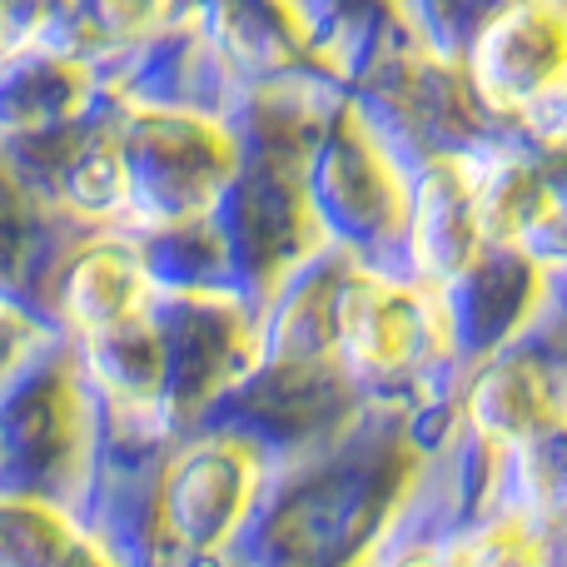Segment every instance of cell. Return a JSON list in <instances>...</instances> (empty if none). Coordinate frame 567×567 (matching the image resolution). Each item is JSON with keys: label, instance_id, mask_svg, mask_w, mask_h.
<instances>
[{"label": "cell", "instance_id": "cell-1", "mask_svg": "<svg viewBox=\"0 0 567 567\" xmlns=\"http://www.w3.org/2000/svg\"><path fill=\"white\" fill-rule=\"evenodd\" d=\"M488 45L513 50L508 65H493V80H483V90L493 85V95H538L543 85H553L563 65V30H558V10H518L508 16L498 30H493Z\"/></svg>", "mask_w": 567, "mask_h": 567}, {"label": "cell", "instance_id": "cell-2", "mask_svg": "<svg viewBox=\"0 0 567 567\" xmlns=\"http://www.w3.org/2000/svg\"><path fill=\"white\" fill-rule=\"evenodd\" d=\"M343 329H349V343L359 349V359L403 363L413 349V333H419V309H413V299L403 289L363 284L349 299V309H343Z\"/></svg>", "mask_w": 567, "mask_h": 567}, {"label": "cell", "instance_id": "cell-3", "mask_svg": "<svg viewBox=\"0 0 567 567\" xmlns=\"http://www.w3.org/2000/svg\"><path fill=\"white\" fill-rule=\"evenodd\" d=\"M75 299H80V313L95 323L125 319L130 303H135V269L120 255H95L85 265V275L75 279Z\"/></svg>", "mask_w": 567, "mask_h": 567}]
</instances>
